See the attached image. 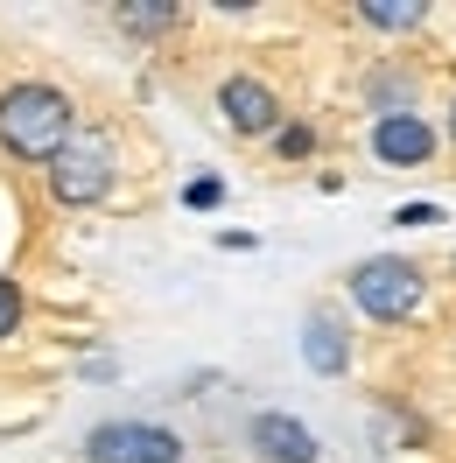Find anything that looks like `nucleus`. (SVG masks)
I'll use <instances>...</instances> for the list:
<instances>
[{"mask_svg":"<svg viewBox=\"0 0 456 463\" xmlns=\"http://www.w3.org/2000/svg\"><path fill=\"white\" fill-rule=\"evenodd\" d=\"M71 134H78V106H71L57 85L22 78V85L0 91V147H7L14 162H43V169H50Z\"/></svg>","mask_w":456,"mask_h":463,"instance_id":"obj_1","label":"nucleus"},{"mask_svg":"<svg viewBox=\"0 0 456 463\" xmlns=\"http://www.w3.org/2000/svg\"><path fill=\"white\" fill-rule=\"evenodd\" d=\"M344 288H351V302H358L372 323H407L428 295V274L414 260H400V253H372V260H358L344 274Z\"/></svg>","mask_w":456,"mask_h":463,"instance_id":"obj_2","label":"nucleus"},{"mask_svg":"<svg viewBox=\"0 0 456 463\" xmlns=\"http://www.w3.org/2000/svg\"><path fill=\"white\" fill-rule=\"evenodd\" d=\"M113 175H119L113 141H106L99 127H78V134L57 147V162H50V197L71 203V211H91V203L113 190Z\"/></svg>","mask_w":456,"mask_h":463,"instance_id":"obj_3","label":"nucleus"},{"mask_svg":"<svg viewBox=\"0 0 456 463\" xmlns=\"http://www.w3.org/2000/svg\"><path fill=\"white\" fill-rule=\"evenodd\" d=\"M85 463H183V435L162 421H99L85 435Z\"/></svg>","mask_w":456,"mask_h":463,"instance_id":"obj_4","label":"nucleus"},{"mask_svg":"<svg viewBox=\"0 0 456 463\" xmlns=\"http://www.w3.org/2000/svg\"><path fill=\"white\" fill-rule=\"evenodd\" d=\"M218 113H225V127L246 134V141L281 134V99H274V85H267V78H246V71H232L225 85H218Z\"/></svg>","mask_w":456,"mask_h":463,"instance_id":"obj_5","label":"nucleus"},{"mask_svg":"<svg viewBox=\"0 0 456 463\" xmlns=\"http://www.w3.org/2000/svg\"><path fill=\"white\" fill-rule=\"evenodd\" d=\"M372 155L386 169H422L435 162V119L428 113H379L372 119Z\"/></svg>","mask_w":456,"mask_h":463,"instance_id":"obj_6","label":"nucleus"},{"mask_svg":"<svg viewBox=\"0 0 456 463\" xmlns=\"http://www.w3.org/2000/svg\"><path fill=\"white\" fill-rule=\"evenodd\" d=\"M246 449H253V463H323V442L295 414H274V407L246 421Z\"/></svg>","mask_w":456,"mask_h":463,"instance_id":"obj_7","label":"nucleus"},{"mask_svg":"<svg viewBox=\"0 0 456 463\" xmlns=\"http://www.w3.org/2000/svg\"><path fill=\"white\" fill-rule=\"evenodd\" d=\"M302 358H309V373L337 379L344 365H351V337H344V323L330 317V309H309L302 317Z\"/></svg>","mask_w":456,"mask_h":463,"instance_id":"obj_8","label":"nucleus"},{"mask_svg":"<svg viewBox=\"0 0 456 463\" xmlns=\"http://www.w3.org/2000/svg\"><path fill=\"white\" fill-rule=\"evenodd\" d=\"M358 14H366L372 29H422V22H428V7H422V0H407V7H386V0H366Z\"/></svg>","mask_w":456,"mask_h":463,"instance_id":"obj_9","label":"nucleus"},{"mask_svg":"<svg viewBox=\"0 0 456 463\" xmlns=\"http://www.w3.org/2000/svg\"><path fill=\"white\" fill-rule=\"evenodd\" d=\"M119 29H134V35H162V29H176V7H119Z\"/></svg>","mask_w":456,"mask_h":463,"instance_id":"obj_10","label":"nucleus"},{"mask_svg":"<svg viewBox=\"0 0 456 463\" xmlns=\"http://www.w3.org/2000/svg\"><path fill=\"white\" fill-rule=\"evenodd\" d=\"M22 309H29V302H22V281H0V345L22 330Z\"/></svg>","mask_w":456,"mask_h":463,"instance_id":"obj_11","label":"nucleus"},{"mask_svg":"<svg viewBox=\"0 0 456 463\" xmlns=\"http://www.w3.org/2000/svg\"><path fill=\"white\" fill-rule=\"evenodd\" d=\"M183 203H190V211H211V203H225V183H218V175H197V183L183 190Z\"/></svg>","mask_w":456,"mask_h":463,"instance_id":"obj_12","label":"nucleus"},{"mask_svg":"<svg viewBox=\"0 0 456 463\" xmlns=\"http://www.w3.org/2000/svg\"><path fill=\"white\" fill-rule=\"evenodd\" d=\"M274 147H281L288 162H302V155L316 147V134H309V127H281V134H274Z\"/></svg>","mask_w":456,"mask_h":463,"instance_id":"obj_13","label":"nucleus"},{"mask_svg":"<svg viewBox=\"0 0 456 463\" xmlns=\"http://www.w3.org/2000/svg\"><path fill=\"white\" fill-rule=\"evenodd\" d=\"M394 225H442V211H435V203H400Z\"/></svg>","mask_w":456,"mask_h":463,"instance_id":"obj_14","label":"nucleus"},{"mask_svg":"<svg viewBox=\"0 0 456 463\" xmlns=\"http://www.w3.org/2000/svg\"><path fill=\"white\" fill-rule=\"evenodd\" d=\"M450 141H456V99H450Z\"/></svg>","mask_w":456,"mask_h":463,"instance_id":"obj_15","label":"nucleus"}]
</instances>
